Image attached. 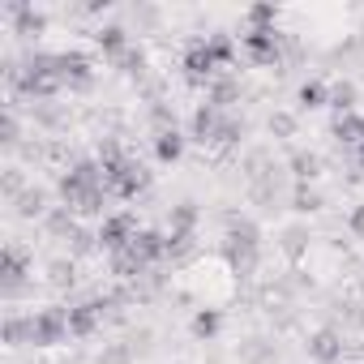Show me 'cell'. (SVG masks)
<instances>
[{"mask_svg":"<svg viewBox=\"0 0 364 364\" xmlns=\"http://www.w3.org/2000/svg\"><path fill=\"white\" fill-rule=\"evenodd\" d=\"M223 253L232 262L236 274H253L257 262H262V228L245 215H228V240H223Z\"/></svg>","mask_w":364,"mask_h":364,"instance_id":"1","label":"cell"},{"mask_svg":"<svg viewBox=\"0 0 364 364\" xmlns=\"http://www.w3.org/2000/svg\"><path fill=\"white\" fill-rule=\"evenodd\" d=\"M103 176H107V193L116 198V202H137L146 189H150V171H146V163L141 159H124V163H116V167H103Z\"/></svg>","mask_w":364,"mask_h":364,"instance_id":"2","label":"cell"},{"mask_svg":"<svg viewBox=\"0 0 364 364\" xmlns=\"http://www.w3.org/2000/svg\"><path fill=\"white\" fill-rule=\"evenodd\" d=\"M31 270H35V257H31V249H26V245L9 240L5 249H0V287H5V296H9V300L31 283Z\"/></svg>","mask_w":364,"mask_h":364,"instance_id":"3","label":"cell"},{"mask_svg":"<svg viewBox=\"0 0 364 364\" xmlns=\"http://www.w3.org/2000/svg\"><path fill=\"white\" fill-rule=\"evenodd\" d=\"M99 249L107 253V257H116V253H124L129 245H133V236L141 232L137 228V215L133 210H112V215H103L99 219Z\"/></svg>","mask_w":364,"mask_h":364,"instance_id":"4","label":"cell"},{"mask_svg":"<svg viewBox=\"0 0 364 364\" xmlns=\"http://www.w3.org/2000/svg\"><path fill=\"white\" fill-rule=\"evenodd\" d=\"M52 60H56V73H60V82H65L69 95H86L95 86V60L86 52L69 48V52H52Z\"/></svg>","mask_w":364,"mask_h":364,"instance_id":"5","label":"cell"},{"mask_svg":"<svg viewBox=\"0 0 364 364\" xmlns=\"http://www.w3.org/2000/svg\"><path fill=\"white\" fill-rule=\"evenodd\" d=\"M69 338V309H35L31 313V347H60Z\"/></svg>","mask_w":364,"mask_h":364,"instance_id":"6","label":"cell"},{"mask_svg":"<svg viewBox=\"0 0 364 364\" xmlns=\"http://www.w3.org/2000/svg\"><path fill=\"white\" fill-rule=\"evenodd\" d=\"M124 296H99V300H77L69 304V338H90L103 326V313H112V304Z\"/></svg>","mask_w":364,"mask_h":364,"instance_id":"7","label":"cell"},{"mask_svg":"<svg viewBox=\"0 0 364 364\" xmlns=\"http://www.w3.org/2000/svg\"><path fill=\"white\" fill-rule=\"evenodd\" d=\"M283 39H287V35H279V31H245V35H240L249 60L262 65V69H279V65H283Z\"/></svg>","mask_w":364,"mask_h":364,"instance_id":"8","label":"cell"},{"mask_svg":"<svg viewBox=\"0 0 364 364\" xmlns=\"http://www.w3.org/2000/svg\"><path fill=\"white\" fill-rule=\"evenodd\" d=\"M180 69H185V77L193 82V86H206L210 90V82L219 77V60H215V52L206 48V39H193L189 43V52H185V60H180Z\"/></svg>","mask_w":364,"mask_h":364,"instance_id":"9","label":"cell"},{"mask_svg":"<svg viewBox=\"0 0 364 364\" xmlns=\"http://www.w3.org/2000/svg\"><path fill=\"white\" fill-rule=\"evenodd\" d=\"M124 253H129L133 262H141L146 270H154L159 262H167V232H159V228H141Z\"/></svg>","mask_w":364,"mask_h":364,"instance_id":"10","label":"cell"},{"mask_svg":"<svg viewBox=\"0 0 364 364\" xmlns=\"http://www.w3.org/2000/svg\"><path fill=\"white\" fill-rule=\"evenodd\" d=\"M5 14H9V22H14V35L18 39H39L43 31H48V14L43 9H35L31 5V0H9V5H5Z\"/></svg>","mask_w":364,"mask_h":364,"instance_id":"11","label":"cell"},{"mask_svg":"<svg viewBox=\"0 0 364 364\" xmlns=\"http://www.w3.org/2000/svg\"><path fill=\"white\" fill-rule=\"evenodd\" d=\"M304 351H309V360H313V364H338V360L347 355V343H343V334H338L334 326H321V330H313V334H309Z\"/></svg>","mask_w":364,"mask_h":364,"instance_id":"12","label":"cell"},{"mask_svg":"<svg viewBox=\"0 0 364 364\" xmlns=\"http://www.w3.org/2000/svg\"><path fill=\"white\" fill-rule=\"evenodd\" d=\"M223 116H228L223 107H215V103H198L193 116H189V141H198V146H215V133H219Z\"/></svg>","mask_w":364,"mask_h":364,"instance_id":"13","label":"cell"},{"mask_svg":"<svg viewBox=\"0 0 364 364\" xmlns=\"http://www.w3.org/2000/svg\"><path fill=\"white\" fill-rule=\"evenodd\" d=\"M150 150H154V163L176 167L180 159H185V150H189V133H180V129H163V133H154Z\"/></svg>","mask_w":364,"mask_h":364,"instance_id":"14","label":"cell"},{"mask_svg":"<svg viewBox=\"0 0 364 364\" xmlns=\"http://www.w3.org/2000/svg\"><path fill=\"white\" fill-rule=\"evenodd\" d=\"M95 48H99L107 60H120L133 43H129V31H124L120 22H107V26H99V31H95Z\"/></svg>","mask_w":364,"mask_h":364,"instance_id":"15","label":"cell"},{"mask_svg":"<svg viewBox=\"0 0 364 364\" xmlns=\"http://www.w3.org/2000/svg\"><path fill=\"white\" fill-rule=\"evenodd\" d=\"M198 223H202L198 202H176V206L167 210V232H171V236H198Z\"/></svg>","mask_w":364,"mask_h":364,"instance_id":"16","label":"cell"},{"mask_svg":"<svg viewBox=\"0 0 364 364\" xmlns=\"http://www.w3.org/2000/svg\"><path fill=\"white\" fill-rule=\"evenodd\" d=\"M48 210H52V193H48L43 185H31V189L14 202V215H18V219H48Z\"/></svg>","mask_w":364,"mask_h":364,"instance_id":"17","label":"cell"},{"mask_svg":"<svg viewBox=\"0 0 364 364\" xmlns=\"http://www.w3.org/2000/svg\"><path fill=\"white\" fill-rule=\"evenodd\" d=\"M189 330H193V338H198V343H215V338H219V330H223V313H219V309H210V304H202V309L193 313Z\"/></svg>","mask_w":364,"mask_h":364,"instance_id":"18","label":"cell"},{"mask_svg":"<svg viewBox=\"0 0 364 364\" xmlns=\"http://www.w3.org/2000/svg\"><path fill=\"white\" fill-rule=\"evenodd\" d=\"M330 133H334V141H338V146L355 150V146L364 141V116H360V112H351V116H334Z\"/></svg>","mask_w":364,"mask_h":364,"instance_id":"19","label":"cell"},{"mask_svg":"<svg viewBox=\"0 0 364 364\" xmlns=\"http://www.w3.org/2000/svg\"><path fill=\"white\" fill-rule=\"evenodd\" d=\"M287 171H291L296 185H313V180L321 176V159H317L313 150H296V154L287 159Z\"/></svg>","mask_w":364,"mask_h":364,"instance_id":"20","label":"cell"},{"mask_svg":"<svg viewBox=\"0 0 364 364\" xmlns=\"http://www.w3.org/2000/svg\"><path fill=\"white\" fill-rule=\"evenodd\" d=\"M296 103H300V112L330 107V86H326L321 77H309V82H300V90H296Z\"/></svg>","mask_w":364,"mask_h":364,"instance_id":"21","label":"cell"},{"mask_svg":"<svg viewBox=\"0 0 364 364\" xmlns=\"http://www.w3.org/2000/svg\"><path fill=\"white\" fill-rule=\"evenodd\" d=\"M0 338H5V347H26L31 343V313H5Z\"/></svg>","mask_w":364,"mask_h":364,"instance_id":"22","label":"cell"},{"mask_svg":"<svg viewBox=\"0 0 364 364\" xmlns=\"http://www.w3.org/2000/svg\"><path fill=\"white\" fill-rule=\"evenodd\" d=\"M43 228H48V236H56V240H69L82 223H77V215L69 210V206H52L48 210V219H43Z\"/></svg>","mask_w":364,"mask_h":364,"instance_id":"23","label":"cell"},{"mask_svg":"<svg viewBox=\"0 0 364 364\" xmlns=\"http://www.w3.org/2000/svg\"><path fill=\"white\" fill-rule=\"evenodd\" d=\"M22 141V120H18V103H5V116H0V146L18 150Z\"/></svg>","mask_w":364,"mask_h":364,"instance_id":"24","label":"cell"},{"mask_svg":"<svg viewBox=\"0 0 364 364\" xmlns=\"http://www.w3.org/2000/svg\"><path fill=\"white\" fill-rule=\"evenodd\" d=\"M245 26L249 31H274L279 26V9L274 5H249L245 9Z\"/></svg>","mask_w":364,"mask_h":364,"instance_id":"25","label":"cell"},{"mask_svg":"<svg viewBox=\"0 0 364 364\" xmlns=\"http://www.w3.org/2000/svg\"><path fill=\"white\" fill-rule=\"evenodd\" d=\"M330 112L334 116H351L355 112V86L351 82H334L330 86Z\"/></svg>","mask_w":364,"mask_h":364,"instance_id":"26","label":"cell"},{"mask_svg":"<svg viewBox=\"0 0 364 364\" xmlns=\"http://www.w3.org/2000/svg\"><path fill=\"white\" fill-rule=\"evenodd\" d=\"M321 206H326V202H321V193H317L313 185H296V189H291V210H296V215H317Z\"/></svg>","mask_w":364,"mask_h":364,"instance_id":"27","label":"cell"},{"mask_svg":"<svg viewBox=\"0 0 364 364\" xmlns=\"http://www.w3.org/2000/svg\"><path fill=\"white\" fill-rule=\"evenodd\" d=\"M112 65H116L124 77H146V65H150V60H146V52H141V48H129V52H124L120 60H112Z\"/></svg>","mask_w":364,"mask_h":364,"instance_id":"28","label":"cell"},{"mask_svg":"<svg viewBox=\"0 0 364 364\" xmlns=\"http://www.w3.org/2000/svg\"><path fill=\"white\" fill-rule=\"evenodd\" d=\"M240 137H245V120L223 116V124H219V133H215V146H236Z\"/></svg>","mask_w":364,"mask_h":364,"instance_id":"29","label":"cell"},{"mask_svg":"<svg viewBox=\"0 0 364 364\" xmlns=\"http://www.w3.org/2000/svg\"><path fill=\"white\" fill-rule=\"evenodd\" d=\"M69 249H73L77 257H86V253H95V249H99V232H90V228H77V232L69 236Z\"/></svg>","mask_w":364,"mask_h":364,"instance_id":"30","label":"cell"},{"mask_svg":"<svg viewBox=\"0 0 364 364\" xmlns=\"http://www.w3.org/2000/svg\"><path fill=\"white\" fill-rule=\"evenodd\" d=\"M266 129H270V137H296V116L291 112H274L266 120Z\"/></svg>","mask_w":364,"mask_h":364,"instance_id":"31","label":"cell"},{"mask_svg":"<svg viewBox=\"0 0 364 364\" xmlns=\"http://www.w3.org/2000/svg\"><path fill=\"white\" fill-rule=\"evenodd\" d=\"M48 279H52L56 287H69V283H73V257H69V262H52V266H48Z\"/></svg>","mask_w":364,"mask_h":364,"instance_id":"32","label":"cell"},{"mask_svg":"<svg viewBox=\"0 0 364 364\" xmlns=\"http://www.w3.org/2000/svg\"><path fill=\"white\" fill-rule=\"evenodd\" d=\"M129 355H133V347H124V343H116V347H107V351L99 355V364H129Z\"/></svg>","mask_w":364,"mask_h":364,"instance_id":"33","label":"cell"},{"mask_svg":"<svg viewBox=\"0 0 364 364\" xmlns=\"http://www.w3.org/2000/svg\"><path fill=\"white\" fill-rule=\"evenodd\" d=\"M347 232H351L355 240H364V202L351 206V215H347Z\"/></svg>","mask_w":364,"mask_h":364,"instance_id":"34","label":"cell"},{"mask_svg":"<svg viewBox=\"0 0 364 364\" xmlns=\"http://www.w3.org/2000/svg\"><path fill=\"white\" fill-rule=\"evenodd\" d=\"M360 326H364V309H360Z\"/></svg>","mask_w":364,"mask_h":364,"instance_id":"35","label":"cell"}]
</instances>
